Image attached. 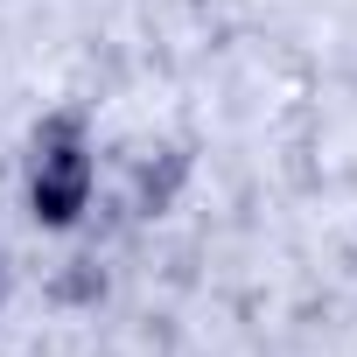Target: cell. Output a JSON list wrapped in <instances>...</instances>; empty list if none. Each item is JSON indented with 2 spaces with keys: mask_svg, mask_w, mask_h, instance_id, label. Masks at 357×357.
I'll use <instances>...</instances> for the list:
<instances>
[{
  "mask_svg": "<svg viewBox=\"0 0 357 357\" xmlns=\"http://www.w3.org/2000/svg\"><path fill=\"white\" fill-rule=\"evenodd\" d=\"M29 204H36L43 225H77V218H84V204H91V154H84L77 119H50V126H43Z\"/></svg>",
  "mask_w": 357,
  "mask_h": 357,
  "instance_id": "1",
  "label": "cell"
}]
</instances>
